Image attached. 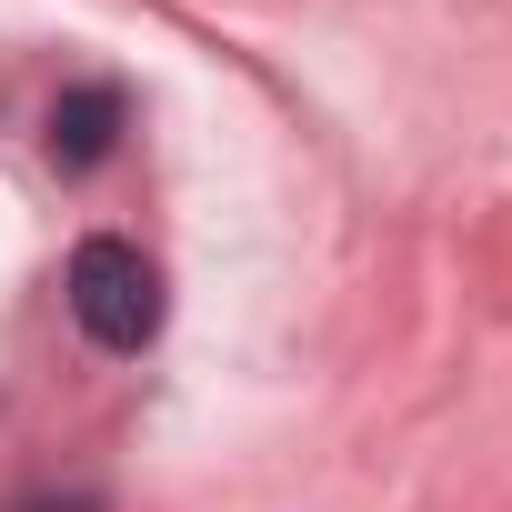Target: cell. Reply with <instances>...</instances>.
I'll return each instance as SVG.
<instances>
[{
    "mask_svg": "<svg viewBox=\"0 0 512 512\" xmlns=\"http://www.w3.org/2000/svg\"><path fill=\"white\" fill-rule=\"evenodd\" d=\"M61 292H71V322H81L101 352H141V342L161 332V272L141 262L131 241H111V231L71 251V282H61Z\"/></svg>",
    "mask_w": 512,
    "mask_h": 512,
    "instance_id": "cell-1",
    "label": "cell"
},
{
    "mask_svg": "<svg viewBox=\"0 0 512 512\" xmlns=\"http://www.w3.org/2000/svg\"><path fill=\"white\" fill-rule=\"evenodd\" d=\"M31 512H101V502H31Z\"/></svg>",
    "mask_w": 512,
    "mask_h": 512,
    "instance_id": "cell-3",
    "label": "cell"
},
{
    "mask_svg": "<svg viewBox=\"0 0 512 512\" xmlns=\"http://www.w3.org/2000/svg\"><path fill=\"white\" fill-rule=\"evenodd\" d=\"M121 91L111 81H81V91H61L51 101V131H41V151H51V171L61 181H81V171H101L111 151H121Z\"/></svg>",
    "mask_w": 512,
    "mask_h": 512,
    "instance_id": "cell-2",
    "label": "cell"
}]
</instances>
